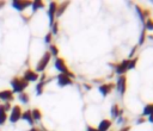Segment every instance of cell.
Wrapping results in <instances>:
<instances>
[{"label":"cell","mask_w":153,"mask_h":131,"mask_svg":"<svg viewBox=\"0 0 153 131\" xmlns=\"http://www.w3.org/2000/svg\"><path fill=\"white\" fill-rule=\"evenodd\" d=\"M11 86H12V88H13V92L20 94V93H23L24 89L29 86V82L25 81L23 77H13V79L11 80Z\"/></svg>","instance_id":"cell-1"},{"label":"cell","mask_w":153,"mask_h":131,"mask_svg":"<svg viewBox=\"0 0 153 131\" xmlns=\"http://www.w3.org/2000/svg\"><path fill=\"white\" fill-rule=\"evenodd\" d=\"M54 66H55V68L60 71V74H67L71 79H73V77L75 76V75L68 69V67H67V64H66V62H65L63 58L56 57V58H55V62H54Z\"/></svg>","instance_id":"cell-2"},{"label":"cell","mask_w":153,"mask_h":131,"mask_svg":"<svg viewBox=\"0 0 153 131\" xmlns=\"http://www.w3.org/2000/svg\"><path fill=\"white\" fill-rule=\"evenodd\" d=\"M50 58H51V56H50V54L48 52V51H45L44 54H43V56L39 58V61H38V63H37V66H36V73L38 74L39 71H44V69L47 68V66L49 64V62H50Z\"/></svg>","instance_id":"cell-3"},{"label":"cell","mask_w":153,"mask_h":131,"mask_svg":"<svg viewBox=\"0 0 153 131\" xmlns=\"http://www.w3.org/2000/svg\"><path fill=\"white\" fill-rule=\"evenodd\" d=\"M115 87H116V89L118 91V93L121 95H124V93L127 91V76L126 75H120L117 77Z\"/></svg>","instance_id":"cell-4"},{"label":"cell","mask_w":153,"mask_h":131,"mask_svg":"<svg viewBox=\"0 0 153 131\" xmlns=\"http://www.w3.org/2000/svg\"><path fill=\"white\" fill-rule=\"evenodd\" d=\"M128 63H129V58H124L118 64L115 66V71L118 76L120 75H126V73L128 71Z\"/></svg>","instance_id":"cell-5"},{"label":"cell","mask_w":153,"mask_h":131,"mask_svg":"<svg viewBox=\"0 0 153 131\" xmlns=\"http://www.w3.org/2000/svg\"><path fill=\"white\" fill-rule=\"evenodd\" d=\"M22 114H23V111H22V108H20V106H18V105H16V106H13L12 108H11V114H10V121L11 123H17L20 118H22Z\"/></svg>","instance_id":"cell-6"},{"label":"cell","mask_w":153,"mask_h":131,"mask_svg":"<svg viewBox=\"0 0 153 131\" xmlns=\"http://www.w3.org/2000/svg\"><path fill=\"white\" fill-rule=\"evenodd\" d=\"M56 10H57V2L51 1L49 4V8H48V17H49V24H50V26L55 21L54 19H55V15H56Z\"/></svg>","instance_id":"cell-7"},{"label":"cell","mask_w":153,"mask_h":131,"mask_svg":"<svg viewBox=\"0 0 153 131\" xmlns=\"http://www.w3.org/2000/svg\"><path fill=\"white\" fill-rule=\"evenodd\" d=\"M114 88H115V83H112V82H110V83H105L104 82V83H102V85L98 86V91L100 92V94L103 96L109 95Z\"/></svg>","instance_id":"cell-8"},{"label":"cell","mask_w":153,"mask_h":131,"mask_svg":"<svg viewBox=\"0 0 153 131\" xmlns=\"http://www.w3.org/2000/svg\"><path fill=\"white\" fill-rule=\"evenodd\" d=\"M12 6L17 10V11H19V12H23L26 7H29V6H31V1H23V0H14V1H12Z\"/></svg>","instance_id":"cell-9"},{"label":"cell","mask_w":153,"mask_h":131,"mask_svg":"<svg viewBox=\"0 0 153 131\" xmlns=\"http://www.w3.org/2000/svg\"><path fill=\"white\" fill-rule=\"evenodd\" d=\"M57 83L60 87H65L73 83V79H71L67 74H59L57 75Z\"/></svg>","instance_id":"cell-10"},{"label":"cell","mask_w":153,"mask_h":131,"mask_svg":"<svg viewBox=\"0 0 153 131\" xmlns=\"http://www.w3.org/2000/svg\"><path fill=\"white\" fill-rule=\"evenodd\" d=\"M38 74L35 71V70H32V69H27V70H25V73H24V76H23V79L25 80V81H27V82H33V81H37L38 80Z\"/></svg>","instance_id":"cell-11"},{"label":"cell","mask_w":153,"mask_h":131,"mask_svg":"<svg viewBox=\"0 0 153 131\" xmlns=\"http://www.w3.org/2000/svg\"><path fill=\"white\" fill-rule=\"evenodd\" d=\"M112 125V121L110 119H103L100 120V123L98 124V131H109L110 127Z\"/></svg>","instance_id":"cell-12"},{"label":"cell","mask_w":153,"mask_h":131,"mask_svg":"<svg viewBox=\"0 0 153 131\" xmlns=\"http://www.w3.org/2000/svg\"><path fill=\"white\" fill-rule=\"evenodd\" d=\"M13 92L12 91H8V89H5V91H1L0 92V100H4L6 102L8 101H12L13 100Z\"/></svg>","instance_id":"cell-13"},{"label":"cell","mask_w":153,"mask_h":131,"mask_svg":"<svg viewBox=\"0 0 153 131\" xmlns=\"http://www.w3.org/2000/svg\"><path fill=\"white\" fill-rule=\"evenodd\" d=\"M110 113H111V117H112V119H117L120 116H122V110H120V107H118V105L117 104H114L112 106H111V110H110Z\"/></svg>","instance_id":"cell-14"},{"label":"cell","mask_w":153,"mask_h":131,"mask_svg":"<svg viewBox=\"0 0 153 131\" xmlns=\"http://www.w3.org/2000/svg\"><path fill=\"white\" fill-rule=\"evenodd\" d=\"M69 1H63L61 4H57V10H56V15L55 17H61L63 14V12L66 11V8L68 7Z\"/></svg>","instance_id":"cell-15"},{"label":"cell","mask_w":153,"mask_h":131,"mask_svg":"<svg viewBox=\"0 0 153 131\" xmlns=\"http://www.w3.org/2000/svg\"><path fill=\"white\" fill-rule=\"evenodd\" d=\"M151 114H153V104H147L145 107H143V111H142V114H141V117H148V116H151Z\"/></svg>","instance_id":"cell-16"},{"label":"cell","mask_w":153,"mask_h":131,"mask_svg":"<svg viewBox=\"0 0 153 131\" xmlns=\"http://www.w3.org/2000/svg\"><path fill=\"white\" fill-rule=\"evenodd\" d=\"M31 116H32L33 121H39V120L42 119V112H41L38 108H33V110H31Z\"/></svg>","instance_id":"cell-17"},{"label":"cell","mask_w":153,"mask_h":131,"mask_svg":"<svg viewBox=\"0 0 153 131\" xmlns=\"http://www.w3.org/2000/svg\"><path fill=\"white\" fill-rule=\"evenodd\" d=\"M22 118L24 119V120H26L30 125H33V119H32V116H31V111L29 110V111H25V112H23V114H22Z\"/></svg>","instance_id":"cell-18"},{"label":"cell","mask_w":153,"mask_h":131,"mask_svg":"<svg viewBox=\"0 0 153 131\" xmlns=\"http://www.w3.org/2000/svg\"><path fill=\"white\" fill-rule=\"evenodd\" d=\"M31 6H32V11H33V12H36L37 10H39V8H43V7H44V2H43V1H41V0H35V1H32V2H31Z\"/></svg>","instance_id":"cell-19"},{"label":"cell","mask_w":153,"mask_h":131,"mask_svg":"<svg viewBox=\"0 0 153 131\" xmlns=\"http://www.w3.org/2000/svg\"><path fill=\"white\" fill-rule=\"evenodd\" d=\"M7 120V112L4 110L2 105H0V125H4Z\"/></svg>","instance_id":"cell-20"},{"label":"cell","mask_w":153,"mask_h":131,"mask_svg":"<svg viewBox=\"0 0 153 131\" xmlns=\"http://www.w3.org/2000/svg\"><path fill=\"white\" fill-rule=\"evenodd\" d=\"M50 56H54V57H59V48L55 45V44H50L49 45V51Z\"/></svg>","instance_id":"cell-21"},{"label":"cell","mask_w":153,"mask_h":131,"mask_svg":"<svg viewBox=\"0 0 153 131\" xmlns=\"http://www.w3.org/2000/svg\"><path fill=\"white\" fill-rule=\"evenodd\" d=\"M135 10H136V13H137V15H139V18H140L141 23L143 24V23L146 21L145 17H143V8H141V7L139 6V5H135Z\"/></svg>","instance_id":"cell-22"},{"label":"cell","mask_w":153,"mask_h":131,"mask_svg":"<svg viewBox=\"0 0 153 131\" xmlns=\"http://www.w3.org/2000/svg\"><path fill=\"white\" fill-rule=\"evenodd\" d=\"M143 27L146 29V31L148 30V31H153V19L152 18H148V19H146V21L143 23Z\"/></svg>","instance_id":"cell-23"},{"label":"cell","mask_w":153,"mask_h":131,"mask_svg":"<svg viewBox=\"0 0 153 131\" xmlns=\"http://www.w3.org/2000/svg\"><path fill=\"white\" fill-rule=\"evenodd\" d=\"M146 38H147V33H146V29L143 27L141 30V33H140V37H139V45H142L145 43Z\"/></svg>","instance_id":"cell-24"},{"label":"cell","mask_w":153,"mask_h":131,"mask_svg":"<svg viewBox=\"0 0 153 131\" xmlns=\"http://www.w3.org/2000/svg\"><path fill=\"white\" fill-rule=\"evenodd\" d=\"M137 61H139V58H137V57L129 58V63H128V70L134 69V68L136 67V64H137Z\"/></svg>","instance_id":"cell-25"},{"label":"cell","mask_w":153,"mask_h":131,"mask_svg":"<svg viewBox=\"0 0 153 131\" xmlns=\"http://www.w3.org/2000/svg\"><path fill=\"white\" fill-rule=\"evenodd\" d=\"M18 99L23 102V104H27L29 102V100H30V98H29V94H26V93H20L19 94V96H18Z\"/></svg>","instance_id":"cell-26"},{"label":"cell","mask_w":153,"mask_h":131,"mask_svg":"<svg viewBox=\"0 0 153 131\" xmlns=\"http://www.w3.org/2000/svg\"><path fill=\"white\" fill-rule=\"evenodd\" d=\"M44 85H45V82H38L37 83V86H36V93H37V95H41L43 93Z\"/></svg>","instance_id":"cell-27"},{"label":"cell","mask_w":153,"mask_h":131,"mask_svg":"<svg viewBox=\"0 0 153 131\" xmlns=\"http://www.w3.org/2000/svg\"><path fill=\"white\" fill-rule=\"evenodd\" d=\"M59 33V23L54 21V24L51 25V35H57Z\"/></svg>","instance_id":"cell-28"},{"label":"cell","mask_w":153,"mask_h":131,"mask_svg":"<svg viewBox=\"0 0 153 131\" xmlns=\"http://www.w3.org/2000/svg\"><path fill=\"white\" fill-rule=\"evenodd\" d=\"M51 38H53V35H51V32H49V33L45 35L44 42H45V43H50V42H51Z\"/></svg>","instance_id":"cell-29"},{"label":"cell","mask_w":153,"mask_h":131,"mask_svg":"<svg viewBox=\"0 0 153 131\" xmlns=\"http://www.w3.org/2000/svg\"><path fill=\"white\" fill-rule=\"evenodd\" d=\"M2 107H4V110H5L6 112H7V111H10V110L12 108V107H11V105H10V102H6V104H4V105H2Z\"/></svg>","instance_id":"cell-30"},{"label":"cell","mask_w":153,"mask_h":131,"mask_svg":"<svg viewBox=\"0 0 153 131\" xmlns=\"http://www.w3.org/2000/svg\"><path fill=\"white\" fill-rule=\"evenodd\" d=\"M86 131H98V129L97 127H93V126H87Z\"/></svg>","instance_id":"cell-31"},{"label":"cell","mask_w":153,"mask_h":131,"mask_svg":"<svg viewBox=\"0 0 153 131\" xmlns=\"http://www.w3.org/2000/svg\"><path fill=\"white\" fill-rule=\"evenodd\" d=\"M136 50H137V46H134V48L131 49V52H130V55H129V56H130V57H133V55L136 52Z\"/></svg>","instance_id":"cell-32"},{"label":"cell","mask_w":153,"mask_h":131,"mask_svg":"<svg viewBox=\"0 0 153 131\" xmlns=\"http://www.w3.org/2000/svg\"><path fill=\"white\" fill-rule=\"evenodd\" d=\"M130 130V126L129 125H127V126H123L121 130H118V131H129Z\"/></svg>","instance_id":"cell-33"},{"label":"cell","mask_w":153,"mask_h":131,"mask_svg":"<svg viewBox=\"0 0 153 131\" xmlns=\"http://www.w3.org/2000/svg\"><path fill=\"white\" fill-rule=\"evenodd\" d=\"M84 87H85V89H86V91H91V88H92V86H91V85H88V83H85V85H84Z\"/></svg>","instance_id":"cell-34"},{"label":"cell","mask_w":153,"mask_h":131,"mask_svg":"<svg viewBox=\"0 0 153 131\" xmlns=\"http://www.w3.org/2000/svg\"><path fill=\"white\" fill-rule=\"evenodd\" d=\"M141 123H145V117H141L137 119V124H141Z\"/></svg>","instance_id":"cell-35"},{"label":"cell","mask_w":153,"mask_h":131,"mask_svg":"<svg viewBox=\"0 0 153 131\" xmlns=\"http://www.w3.org/2000/svg\"><path fill=\"white\" fill-rule=\"evenodd\" d=\"M148 121L153 124V114H151V116H148Z\"/></svg>","instance_id":"cell-36"},{"label":"cell","mask_w":153,"mask_h":131,"mask_svg":"<svg viewBox=\"0 0 153 131\" xmlns=\"http://www.w3.org/2000/svg\"><path fill=\"white\" fill-rule=\"evenodd\" d=\"M29 131H42V130H39V129H37V127H31Z\"/></svg>","instance_id":"cell-37"},{"label":"cell","mask_w":153,"mask_h":131,"mask_svg":"<svg viewBox=\"0 0 153 131\" xmlns=\"http://www.w3.org/2000/svg\"><path fill=\"white\" fill-rule=\"evenodd\" d=\"M2 6H4V2L1 1V2H0V7H2Z\"/></svg>","instance_id":"cell-38"}]
</instances>
